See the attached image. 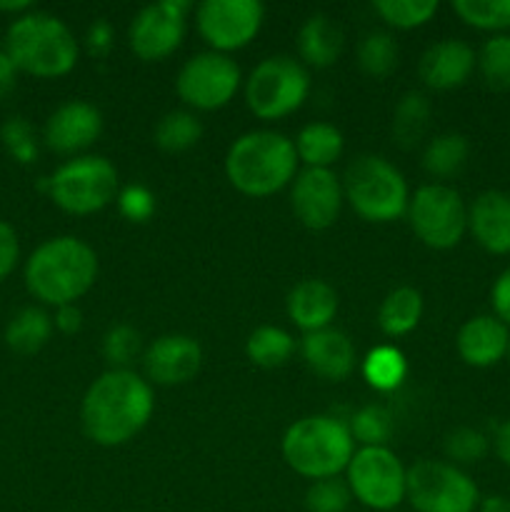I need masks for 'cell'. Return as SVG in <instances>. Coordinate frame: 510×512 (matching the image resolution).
I'll use <instances>...</instances> for the list:
<instances>
[{
	"mask_svg": "<svg viewBox=\"0 0 510 512\" xmlns=\"http://www.w3.org/2000/svg\"><path fill=\"white\" fill-rule=\"evenodd\" d=\"M153 388L133 370H108L85 393L80 423L95 445L115 448L133 440L153 415Z\"/></svg>",
	"mask_w": 510,
	"mask_h": 512,
	"instance_id": "cell-1",
	"label": "cell"
},
{
	"mask_svg": "<svg viewBox=\"0 0 510 512\" xmlns=\"http://www.w3.org/2000/svg\"><path fill=\"white\" fill-rule=\"evenodd\" d=\"M25 288L35 300L53 308L75 305L98 278V255L73 235L40 243L25 260Z\"/></svg>",
	"mask_w": 510,
	"mask_h": 512,
	"instance_id": "cell-2",
	"label": "cell"
},
{
	"mask_svg": "<svg viewBox=\"0 0 510 512\" xmlns=\"http://www.w3.org/2000/svg\"><path fill=\"white\" fill-rule=\"evenodd\" d=\"M298 163L293 140L273 130H253L230 145L225 155V175L243 195L268 198L293 183Z\"/></svg>",
	"mask_w": 510,
	"mask_h": 512,
	"instance_id": "cell-3",
	"label": "cell"
},
{
	"mask_svg": "<svg viewBox=\"0 0 510 512\" xmlns=\"http://www.w3.org/2000/svg\"><path fill=\"white\" fill-rule=\"evenodd\" d=\"M10 63L35 78H60L78 63V43L60 18L40 10L18 15L3 43Z\"/></svg>",
	"mask_w": 510,
	"mask_h": 512,
	"instance_id": "cell-4",
	"label": "cell"
},
{
	"mask_svg": "<svg viewBox=\"0 0 510 512\" xmlns=\"http://www.w3.org/2000/svg\"><path fill=\"white\" fill-rule=\"evenodd\" d=\"M355 453V440L343 420L333 415H308L283 435V458L308 480L338 478Z\"/></svg>",
	"mask_w": 510,
	"mask_h": 512,
	"instance_id": "cell-5",
	"label": "cell"
},
{
	"mask_svg": "<svg viewBox=\"0 0 510 512\" xmlns=\"http://www.w3.org/2000/svg\"><path fill=\"white\" fill-rule=\"evenodd\" d=\"M343 195L350 208L370 223H390L408 213V183L403 173L380 155H363L348 165Z\"/></svg>",
	"mask_w": 510,
	"mask_h": 512,
	"instance_id": "cell-6",
	"label": "cell"
},
{
	"mask_svg": "<svg viewBox=\"0 0 510 512\" xmlns=\"http://www.w3.org/2000/svg\"><path fill=\"white\" fill-rule=\"evenodd\" d=\"M43 188L60 210L70 215H90L110 205L118 195V170L100 155H83L60 165Z\"/></svg>",
	"mask_w": 510,
	"mask_h": 512,
	"instance_id": "cell-7",
	"label": "cell"
},
{
	"mask_svg": "<svg viewBox=\"0 0 510 512\" xmlns=\"http://www.w3.org/2000/svg\"><path fill=\"white\" fill-rule=\"evenodd\" d=\"M310 93L308 70L288 55H273L253 68L245 83V103L260 120L295 113Z\"/></svg>",
	"mask_w": 510,
	"mask_h": 512,
	"instance_id": "cell-8",
	"label": "cell"
},
{
	"mask_svg": "<svg viewBox=\"0 0 510 512\" xmlns=\"http://www.w3.org/2000/svg\"><path fill=\"white\" fill-rule=\"evenodd\" d=\"M405 498L415 512H475L480 493L463 468L443 460H420L408 470Z\"/></svg>",
	"mask_w": 510,
	"mask_h": 512,
	"instance_id": "cell-9",
	"label": "cell"
},
{
	"mask_svg": "<svg viewBox=\"0 0 510 512\" xmlns=\"http://www.w3.org/2000/svg\"><path fill=\"white\" fill-rule=\"evenodd\" d=\"M408 220L428 248L450 250L468 233V205L450 185L430 183L410 198Z\"/></svg>",
	"mask_w": 510,
	"mask_h": 512,
	"instance_id": "cell-10",
	"label": "cell"
},
{
	"mask_svg": "<svg viewBox=\"0 0 510 512\" xmlns=\"http://www.w3.org/2000/svg\"><path fill=\"white\" fill-rule=\"evenodd\" d=\"M348 488L365 508L390 512L405 500V480L408 470L390 448H360L350 458Z\"/></svg>",
	"mask_w": 510,
	"mask_h": 512,
	"instance_id": "cell-11",
	"label": "cell"
},
{
	"mask_svg": "<svg viewBox=\"0 0 510 512\" xmlns=\"http://www.w3.org/2000/svg\"><path fill=\"white\" fill-rule=\"evenodd\" d=\"M240 88V68L223 53H200L185 60L175 90L180 100L195 110L225 108Z\"/></svg>",
	"mask_w": 510,
	"mask_h": 512,
	"instance_id": "cell-12",
	"label": "cell"
},
{
	"mask_svg": "<svg viewBox=\"0 0 510 512\" xmlns=\"http://www.w3.org/2000/svg\"><path fill=\"white\" fill-rule=\"evenodd\" d=\"M265 8L258 0H205L195 8V23L213 53L240 50L260 33Z\"/></svg>",
	"mask_w": 510,
	"mask_h": 512,
	"instance_id": "cell-13",
	"label": "cell"
},
{
	"mask_svg": "<svg viewBox=\"0 0 510 512\" xmlns=\"http://www.w3.org/2000/svg\"><path fill=\"white\" fill-rule=\"evenodd\" d=\"M193 5L188 0H160L145 5L128 28L130 50L140 60H163L178 50L185 35V18Z\"/></svg>",
	"mask_w": 510,
	"mask_h": 512,
	"instance_id": "cell-14",
	"label": "cell"
},
{
	"mask_svg": "<svg viewBox=\"0 0 510 512\" xmlns=\"http://www.w3.org/2000/svg\"><path fill=\"white\" fill-rule=\"evenodd\" d=\"M343 185L335 178L333 170L305 168L295 175L293 190H290V203L293 213L305 228L325 230L338 220L343 208Z\"/></svg>",
	"mask_w": 510,
	"mask_h": 512,
	"instance_id": "cell-15",
	"label": "cell"
},
{
	"mask_svg": "<svg viewBox=\"0 0 510 512\" xmlns=\"http://www.w3.org/2000/svg\"><path fill=\"white\" fill-rule=\"evenodd\" d=\"M100 130H103V118L98 110L83 100H70L45 120L43 138L53 153L73 155L90 148L98 140Z\"/></svg>",
	"mask_w": 510,
	"mask_h": 512,
	"instance_id": "cell-16",
	"label": "cell"
},
{
	"mask_svg": "<svg viewBox=\"0 0 510 512\" xmlns=\"http://www.w3.org/2000/svg\"><path fill=\"white\" fill-rule=\"evenodd\" d=\"M203 350L190 335H163L145 350V375L155 385H183L200 370Z\"/></svg>",
	"mask_w": 510,
	"mask_h": 512,
	"instance_id": "cell-17",
	"label": "cell"
},
{
	"mask_svg": "<svg viewBox=\"0 0 510 512\" xmlns=\"http://www.w3.org/2000/svg\"><path fill=\"white\" fill-rule=\"evenodd\" d=\"M455 348L470 368H493L508 358L510 328L495 315H475L460 325Z\"/></svg>",
	"mask_w": 510,
	"mask_h": 512,
	"instance_id": "cell-18",
	"label": "cell"
},
{
	"mask_svg": "<svg viewBox=\"0 0 510 512\" xmlns=\"http://www.w3.org/2000/svg\"><path fill=\"white\" fill-rule=\"evenodd\" d=\"M478 65V55L465 40H440L420 58V78L433 90H453L468 83Z\"/></svg>",
	"mask_w": 510,
	"mask_h": 512,
	"instance_id": "cell-19",
	"label": "cell"
},
{
	"mask_svg": "<svg viewBox=\"0 0 510 512\" xmlns=\"http://www.w3.org/2000/svg\"><path fill=\"white\" fill-rule=\"evenodd\" d=\"M468 230L490 255H510V195L485 190L470 203Z\"/></svg>",
	"mask_w": 510,
	"mask_h": 512,
	"instance_id": "cell-20",
	"label": "cell"
},
{
	"mask_svg": "<svg viewBox=\"0 0 510 512\" xmlns=\"http://www.w3.org/2000/svg\"><path fill=\"white\" fill-rule=\"evenodd\" d=\"M300 350H303L305 365L323 380L340 383L355 368V348L343 330L325 328L318 333H308Z\"/></svg>",
	"mask_w": 510,
	"mask_h": 512,
	"instance_id": "cell-21",
	"label": "cell"
},
{
	"mask_svg": "<svg viewBox=\"0 0 510 512\" xmlns=\"http://www.w3.org/2000/svg\"><path fill=\"white\" fill-rule=\"evenodd\" d=\"M338 313V293L325 280H303L288 295V315L300 330L318 333L330 328Z\"/></svg>",
	"mask_w": 510,
	"mask_h": 512,
	"instance_id": "cell-22",
	"label": "cell"
},
{
	"mask_svg": "<svg viewBox=\"0 0 510 512\" xmlns=\"http://www.w3.org/2000/svg\"><path fill=\"white\" fill-rule=\"evenodd\" d=\"M298 48L305 63L313 68H328L343 50V33L328 15L318 13L305 20V25L300 28Z\"/></svg>",
	"mask_w": 510,
	"mask_h": 512,
	"instance_id": "cell-23",
	"label": "cell"
},
{
	"mask_svg": "<svg viewBox=\"0 0 510 512\" xmlns=\"http://www.w3.org/2000/svg\"><path fill=\"white\" fill-rule=\"evenodd\" d=\"M343 133L330 123L305 125L295 140V153L305 168L330 170V165L343 155Z\"/></svg>",
	"mask_w": 510,
	"mask_h": 512,
	"instance_id": "cell-24",
	"label": "cell"
},
{
	"mask_svg": "<svg viewBox=\"0 0 510 512\" xmlns=\"http://www.w3.org/2000/svg\"><path fill=\"white\" fill-rule=\"evenodd\" d=\"M420 315H423V298L415 288H395L385 295L383 305L378 310V325L390 338L408 335L410 330L418 328Z\"/></svg>",
	"mask_w": 510,
	"mask_h": 512,
	"instance_id": "cell-25",
	"label": "cell"
},
{
	"mask_svg": "<svg viewBox=\"0 0 510 512\" xmlns=\"http://www.w3.org/2000/svg\"><path fill=\"white\" fill-rule=\"evenodd\" d=\"M53 318L43 308H23L10 318L5 328V343L20 355H33L53 335Z\"/></svg>",
	"mask_w": 510,
	"mask_h": 512,
	"instance_id": "cell-26",
	"label": "cell"
},
{
	"mask_svg": "<svg viewBox=\"0 0 510 512\" xmlns=\"http://www.w3.org/2000/svg\"><path fill=\"white\" fill-rule=\"evenodd\" d=\"M470 145L468 138L460 133L435 135L423 153V168L433 178H453L468 163Z\"/></svg>",
	"mask_w": 510,
	"mask_h": 512,
	"instance_id": "cell-27",
	"label": "cell"
},
{
	"mask_svg": "<svg viewBox=\"0 0 510 512\" xmlns=\"http://www.w3.org/2000/svg\"><path fill=\"white\" fill-rule=\"evenodd\" d=\"M405 373H408L405 355L393 345L373 348L363 360V378L368 380L370 388L380 390V393H390V390L400 388Z\"/></svg>",
	"mask_w": 510,
	"mask_h": 512,
	"instance_id": "cell-28",
	"label": "cell"
},
{
	"mask_svg": "<svg viewBox=\"0 0 510 512\" xmlns=\"http://www.w3.org/2000/svg\"><path fill=\"white\" fill-rule=\"evenodd\" d=\"M295 350V340L290 333L275 325H260L250 333L248 343H245V353L253 360L258 368H280L290 360Z\"/></svg>",
	"mask_w": 510,
	"mask_h": 512,
	"instance_id": "cell-29",
	"label": "cell"
},
{
	"mask_svg": "<svg viewBox=\"0 0 510 512\" xmlns=\"http://www.w3.org/2000/svg\"><path fill=\"white\" fill-rule=\"evenodd\" d=\"M430 123V103L425 95L408 93L403 95L393 113V138L400 148H415L423 140Z\"/></svg>",
	"mask_w": 510,
	"mask_h": 512,
	"instance_id": "cell-30",
	"label": "cell"
},
{
	"mask_svg": "<svg viewBox=\"0 0 510 512\" xmlns=\"http://www.w3.org/2000/svg\"><path fill=\"white\" fill-rule=\"evenodd\" d=\"M200 135H203V125L193 113H185V110H173L155 125V145L165 153L190 150L198 143Z\"/></svg>",
	"mask_w": 510,
	"mask_h": 512,
	"instance_id": "cell-31",
	"label": "cell"
},
{
	"mask_svg": "<svg viewBox=\"0 0 510 512\" xmlns=\"http://www.w3.org/2000/svg\"><path fill=\"white\" fill-rule=\"evenodd\" d=\"M453 13L470 28L495 35L510 30V0H453Z\"/></svg>",
	"mask_w": 510,
	"mask_h": 512,
	"instance_id": "cell-32",
	"label": "cell"
},
{
	"mask_svg": "<svg viewBox=\"0 0 510 512\" xmlns=\"http://www.w3.org/2000/svg\"><path fill=\"white\" fill-rule=\"evenodd\" d=\"M475 68L485 85L493 90H510V35L498 33L483 43Z\"/></svg>",
	"mask_w": 510,
	"mask_h": 512,
	"instance_id": "cell-33",
	"label": "cell"
},
{
	"mask_svg": "<svg viewBox=\"0 0 510 512\" xmlns=\"http://www.w3.org/2000/svg\"><path fill=\"white\" fill-rule=\"evenodd\" d=\"M375 13L398 30H413L438 13L435 0H375Z\"/></svg>",
	"mask_w": 510,
	"mask_h": 512,
	"instance_id": "cell-34",
	"label": "cell"
},
{
	"mask_svg": "<svg viewBox=\"0 0 510 512\" xmlns=\"http://www.w3.org/2000/svg\"><path fill=\"white\" fill-rule=\"evenodd\" d=\"M358 63L373 78H385L398 65V45L388 33H368L358 48Z\"/></svg>",
	"mask_w": 510,
	"mask_h": 512,
	"instance_id": "cell-35",
	"label": "cell"
},
{
	"mask_svg": "<svg viewBox=\"0 0 510 512\" xmlns=\"http://www.w3.org/2000/svg\"><path fill=\"white\" fill-rule=\"evenodd\" d=\"M350 435L363 448H383L390 435H393V415L383 405H368V408L358 410L353 415Z\"/></svg>",
	"mask_w": 510,
	"mask_h": 512,
	"instance_id": "cell-36",
	"label": "cell"
},
{
	"mask_svg": "<svg viewBox=\"0 0 510 512\" xmlns=\"http://www.w3.org/2000/svg\"><path fill=\"white\" fill-rule=\"evenodd\" d=\"M488 450V435L475 428H458L445 438V455L453 460V465L480 463L488 455Z\"/></svg>",
	"mask_w": 510,
	"mask_h": 512,
	"instance_id": "cell-37",
	"label": "cell"
},
{
	"mask_svg": "<svg viewBox=\"0 0 510 512\" xmlns=\"http://www.w3.org/2000/svg\"><path fill=\"white\" fill-rule=\"evenodd\" d=\"M350 488L348 483L338 478L315 480L305 495V505L310 512H345L350 505Z\"/></svg>",
	"mask_w": 510,
	"mask_h": 512,
	"instance_id": "cell-38",
	"label": "cell"
},
{
	"mask_svg": "<svg viewBox=\"0 0 510 512\" xmlns=\"http://www.w3.org/2000/svg\"><path fill=\"white\" fill-rule=\"evenodd\" d=\"M3 145L18 163L28 165L38 158V140H35L33 125L25 118H8L0 130Z\"/></svg>",
	"mask_w": 510,
	"mask_h": 512,
	"instance_id": "cell-39",
	"label": "cell"
},
{
	"mask_svg": "<svg viewBox=\"0 0 510 512\" xmlns=\"http://www.w3.org/2000/svg\"><path fill=\"white\" fill-rule=\"evenodd\" d=\"M105 360L113 365V370H128V365L138 358L140 353V335L130 325H115L108 330L103 343Z\"/></svg>",
	"mask_w": 510,
	"mask_h": 512,
	"instance_id": "cell-40",
	"label": "cell"
},
{
	"mask_svg": "<svg viewBox=\"0 0 510 512\" xmlns=\"http://www.w3.org/2000/svg\"><path fill=\"white\" fill-rule=\"evenodd\" d=\"M118 208L130 223H148L155 213V198L143 185H128L118 193Z\"/></svg>",
	"mask_w": 510,
	"mask_h": 512,
	"instance_id": "cell-41",
	"label": "cell"
},
{
	"mask_svg": "<svg viewBox=\"0 0 510 512\" xmlns=\"http://www.w3.org/2000/svg\"><path fill=\"white\" fill-rule=\"evenodd\" d=\"M20 258V243L15 230L5 220H0V280L8 278Z\"/></svg>",
	"mask_w": 510,
	"mask_h": 512,
	"instance_id": "cell-42",
	"label": "cell"
},
{
	"mask_svg": "<svg viewBox=\"0 0 510 512\" xmlns=\"http://www.w3.org/2000/svg\"><path fill=\"white\" fill-rule=\"evenodd\" d=\"M490 303H493L495 318L510 328V265L495 278L493 290H490Z\"/></svg>",
	"mask_w": 510,
	"mask_h": 512,
	"instance_id": "cell-43",
	"label": "cell"
},
{
	"mask_svg": "<svg viewBox=\"0 0 510 512\" xmlns=\"http://www.w3.org/2000/svg\"><path fill=\"white\" fill-rule=\"evenodd\" d=\"M85 43H88L90 55H95V58L108 55L110 48H113V28H110L108 20H95V23L90 25Z\"/></svg>",
	"mask_w": 510,
	"mask_h": 512,
	"instance_id": "cell-44",
	"label": "cell"
},
{
	"mask_svg": "<svg viewBox=\"0 0 510 512\" xmlns=\"http://www.w3.org/2000/svg\"><path fill=\"white\" fill-rule=\"evenodd\" d=\"M53 325L65 335L78 333L80 325H83V313H80L78 305H63V308H55Z\"/></svg>",
	"mask_w": 510,
	"mask_h": 512,
	"instance_id": "cell-45",
	"label": "cell"
},
{
	"mask_svg": "<svg viewBox=\"0 0 510 512\" xmlns=\"http://www.w3.org/2000/svg\"><path fill=\"white\" fill-rule=\"evenodd\" d=\"M493 448L500 463H503L505 468H510V418L503 420V423L498 425V430H495Z\"/></svg>",
	"mask_w": 510,
	"mask_h": 512,
	"instance_id": "cell-46",
	"label": "cell"
},
{
	"mask_svg": "<svg viewBox=\"0 0 510 512\" xmlns=\"http://www.w3.org/2000/svg\"><path fill=\"white\" fill-rule=\"evenodd\" d=\"M15 73H18V70H15V65L10 63L8 53H5V48H0V93L13 88Z\"/></svg>",
	"mask_w": 510,
	"mask_h": 512,
	"instance_id": "cell-47",
	"label": "cell"
},
{
	"mask_svg": "<svg viewBox=\"0 0 510 512\" xmlns=\"http://www.w3.org/2000/svg\"><path fill=\"white\" fill-rule=\"evenodd\" d=\"M478 512H510V498L505 495H488L480 500Z\"/></svg>",
	"mask_w": 510,
	"mask_h": 512,
	"instance_id": "cell-48",
	"label": "cell"
},
{
	"mask_svg": "<svg viewBox=\"0 0 510 512\" xmlns=\"http://www.w3.org/2000/svg\"><path fill=\"white\" fill-rule=\"evenodd\" d=\"M30 0H0V13H30Z\"/></svg>",
	"mask_w": 510,
	"mask_h": 512,
	"instance_id": "cell-49",
	"label": "cell"
},
{
	"mask_svg": "<svg viewBox=\"0 0 510 512\" xmlns=\"http://www.w3.org/2000/svg\"><path fill=\"white\" fill-rule=\"evenodd\" d=\"M508 360H510V348H508Z\"/></svg>",
	"mask_w": 510,
	"mask_h": 512,
	"instance_id": "cell-50",
	"label": "cell"
}]
</instances>
